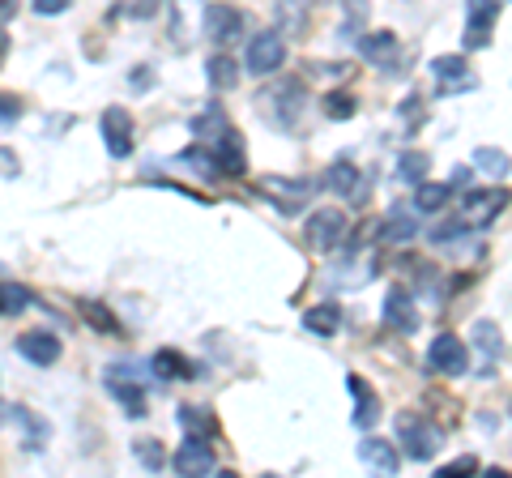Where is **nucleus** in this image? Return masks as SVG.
Segmentation results:
<instances>
[{
    "mask_svg": "<svg viewBox=\"0 0 512 478\" xmlns=\"http://www.w3.org/2000/svg\"><path fill=\"white\" fill-rule=\"evenodd\" d=\"M303 111H308V86L299 82V77H286L278 82L274 90L261 94V116L274 124L278 133H291L303 124Z\"/></svg>",
    "mask_w": 512,
    "mask_h": 478,
    "instance_id": "1",
    "label": "nucleus"
},
{
    "mask_svg": "<svg viewBox=\"0 0 512 478\" xmlns=\"http://www.w3.org/2000/svg\"><path fill=\"white\" fill-rule=\"evenodd\" d=\"M397 449H406V457L427 461L440 449V427L427 423V414H397Z\"/></svg>",
    "mask_w": 512,
    "mask_h": 478,
    "instance_id": "2",
    "label": "nucleus"
},
{
    "mask_svg": "<svg viewBox=\"0 0 512 478\" xmlns=\"http://www.w3.org/2000/svg\"><path fill=\"white\" fill-rule=\"evenodd\" d=\"M286 60V39L278 35V30H261V35H252L248 47H244V69L252 77H269L278 73Z\"/></svg>",
    "mask_w": 512,
    "mask_h": 478,
    "instance_id": "3",
    "label": "nucleus"
},
{
    "mask_svg": "<svg viewBox=\"0 0 512 478\" xmlns=\"http://www.w3.org/2000/svg\"><path fill=\"white\" fill-rule=\"evenodd\" d=\"M256 188H261L282 214H295L316 197V180H286V175H261Z\"/></svg>",
    "mask_w": 512,
    "mask_h": 478,
    "instance_id": "4",
    "label": "nucleus"
},
{
    "mask_svg": "<svg viewBox=\"0 0 512 478\" xmlns=\"http://www.w3.org/2000/svg\"><path fill=\"white\" fill-rule=\"evenodd\" d=\"M103 376H107V393L124 406L128 419H146V389H141L133 368H128V363H111Z\"/></svg>",
    "mask_w": 512,
    "mask_h": 478,
    "instance_id": "5",
    "label": "nucleus"
},
{
    "mask_svg": "<svg viewBox=\"0 0 512 478\" xmlns=\"http://www.w3.org/2000/svg\"><path fill=\"white\" fill-rule=\"evenodd\" d=\"M427 368L440 376H466L470 372V342H461L457 333H440L427 346Z\"/></svg>",
    "mask_w": 512,
    "mask_h": 478,
    "instance_id": "6",
    "label": "nucleus"
},
{
    "mask_svg": "<svg viewBox=\"0 0 512 478\" xmlns=\"http://www.w3.org/2000/svg\"><path fill=\"white\" fill-rule=\"evenodd\" d=\"M355 453H359V466L372 474V478H397V470H402V453H397V444L384 440V436L359 440Z\"/></svg>",
    "mask_w": 512,
    "mask_h": 478,
    "instance_id": "7",
    "label": "nucleus"
},
{
    "mask_svg": "<svg viewBox=\"0 0 512 478\" xmlns=\"http://www.w3.org/2000/svg\"><path fill=\"white\" fill-rule=\"evenodd\" d=\"M303 239L316 248V252H333L346 239V214L333 210V205H325V210H316L308 218V227H303Z\"/></svg>",
    "mask_w": 512,
    "mask_h": 478,
    "instance_id": "8",
    "label": "nucleus"
},
{
    "mask_svg": "<svg viewBox=\"0 0 512 478\" xmlns=\"http://www.w3.org/2000/svg\"><path fill=\"white\" fill-rule=\"evenodd\" d=\"M504 205H508L504 188H470L466 205H461V222H466V227H491V222L504 214Z\"/></svg>",
    "mask_w": 512,
    "mask_h": 478,
    "instance_id": "9",
    "label": "nucleus"
},
{
    "mask_svg": "<svg viewBox=\"0 0 512 478\" xmlns=\"http://www.w3.org/2000/svg\"><path fill=\"white\" fill-rule=\"evenodd\" d=\"M171 466L180 478H210L214 474V449L210 440H197V436H184V444L171 453Z\"/></svg>",
    "mask_w": 512,
    "mask_h": 478,
    "instance_id": "10",
    "label": "nucleus"
},
{
    "mask_svg": "<svg viewBox=\"0 0 512 478\" xmlns=\"http://www.w3.org/2000/svg\"><path fill=\"white\" fill-rule=\"evenodd\" d=\"M99 129H103V141H107L111 158H128V154H133V116H128L124 107H107L103 120H99Z\"/></svg>",
    "mask_w": 512,
    "mask_h": 478,
    "instance_id": "11",
    "label": "nucleus"
},
{
    "mask_svg": "<svg viewBox=\"0 0 512 478\" xmlns=\"http://www.w3.org/2000/svg\"><path fill=\"white\" fill-rule=\"evenodd\" d=\"M13 350L26 359V363H35V368H52V363L60 359V338L52 329H26L18 342H13Z\"/></svg>",
    "mask_w": 512,
    "mask_h": 478,
    "instance_id": "12",
    "label": "nucleus"
},
{
    "mask_svg": "<svg viewBox=\"0 0 512 478\" xmlns=\"http://www.w3.org/2000/svg\"><path fill=\"white\" fill-rule=\"evenodd\" d=\"M431 77L444 94H457V90H474V77H470V65L461 52H448V56H436L431 60Z\"/></svg>",
    "mask_w": 512,
    "mask_h": 478,
    "instance_id": "13",
    "label": "nucleus"
},
{
    "mask_svg": "<svg viewBox=\"0 0 512 478\" xmlns=\"http://www.w3.org/2000/svg\"><path fill=\"white\" fill-rule=\"evenodd\" d=\"M346 389H350V397H355V414H350V423H355L359 432H372V427L380 423V397L372 393V385H367L363 376H346Z\"/></svg>",
    "mask_w": 512,
    "mask_h": 478,
    "instance_id": "14",
    "label": "nucleus"
},
{
    "mask_svg": "<svg viewBox=\"0 0 512 478\" xmlns=\"http://www.w3.org/2000/svg\"><path fill=\"white\" fill-rule=\"evenodd\" d=\"M214 167L218 175H227V180H239V175L248 171V158H244V137L235 129H227L218 141H214Z\"/></svg>",
    "mask_w": 512,
    "mask_h": 478,
    "instance_id": "15",
    "label": "nucleus"
},
{
    "mask_svg": "<svg viewBox=\"0 0 512 478\" xmlns=\"http://www.w3.org/2000/svg\"><path fill=\"white\" fill-rule=\"evenodd\" d=\"M384 321H389L393 329L410 333L414 325H419V308H414V295L406 291V286H393L389 299H384Z\"/></svg>",
    "mask_w": 512,
    "mask_h": 478,
    "instance_id": "16",
    "label": "nucleus"
},
{
    "mask_svg": "<svg viewBox=\"0 0 512 478\" xmlns=\"http://www.w3.org/2000/svg\"><path fill=\"white\" fill-rule=\"evenodd\" d=\"M397 52H402V43H397L393 30H372V35L359 39V56L372 60V65H380V69H389L397 60Z\"/></svg>",
    "mask_w": 512,
    "mask_h": 478,
    "instance_id": "17",
    "label": "nucleus"
},
{
    "mask_svg": "<svg viewBox=\"0 0 512 478\" xmlns=\"http://www.w3.org/2000/svg\"><path fill=\"white\" fill-rule=\"evenodd\" d=\"M495 18H500V5H491V0L470 5V13H466V47H487Z\"/></svg>",
    "mask_w": 512,
    "mask_h": 478,
    "instance_id": "18",
    "label": "nucleus"
},
{
    "mask_svg": "<svg viewBox=\"0 0 512 478\" xmlns=\"http://www.w3.org/2000/svg\"><path fill=\"white\" fill-rule=\"evenodd\" d=\"M205 30H210V39L214 43H235L239 39V30H244V18H239L235 9H227V5H210L205 9Z\"/></svg>",
    "mask_w": 512,
    "mask_h": 478,
    "instance_id": "19",
    "label": "nucleus"
},
{
    "mask_svg": "<svg viewBox=\"0 0 512 478\" xmlns=\"http://www.w3.org/2000/svg\"><path fill=\"white\" fill-rule=\"evenodd\" d=\"M325 188H329V193H342V197H359V193H363L359 167L350 163V158H338V163L325 171Z\"/></svg>",
    "mask_w": 512,
    "mask_h": 478,
    "instance_id": "20",
    "label": "nucleus"
},
{
    "mask_svg": "<svg viewBox=\"0 0 512 478\" xmlns=\"http://www.w3.org/2000/svg\"><path fill=\"white\" fill-rule=\"evenodd\" d=\"M453 201V184H419V193H414V210L419 214H440L444 205Z\"/></svg>",
    "mask_w": 512,
    "mask_h": 478,
    "instance_id": "21",
    "label": "nucleus"
},
{
    "mask_svg": "<svg viewBox=\"0 0 512 478\" xmlns=\"http://www.w3.org/2000/svg\"><path fill=\"white\" fill-rule=\"evenodd\" d=\"M303 325H308L312 333H320V338H333L338 325H342V312L333 308V304H316V308L303 312Z\"/></svg>",
    "mask_w": 512,
    "mask_h": 478,
    "instance_id": "22",
    "label": "nucleus"
},
{
    "mask_svg": "<svg viewBox=\"0 0 512 478\" xmlns=\"http://www.w3.org/2000/svg\"><path fill=\"white\" fill-rule=\"evenodd\" d=\"M470 342L478 346L483 359H500V350H504V338H500V329H495V321H474Z\"/></svg>",
    "mask_w": 512,
    "mask_h": 478,
    "instance_id": "23",
    "label": "nucleus"
},
{
    "mask_svg": "<svg viewBox=\"0 0 512 478\" xmlns=\"http://www.w3.org/2000/svg\"><path fill=\"white\" fill-rule=\"evenodd\" d=\"M427 171H431V154H423V150L397 154V175H402L406 184H427Z\"/></svg>",
    "mask_w": 512,
    "mask_h": 478,
    "instance_id": "24",
    "label": "nucleus"
},
{
    "mask_svg": "<svg viewBox=\"0 0 512 478\" xmlns=\"http://www.w3.org/2000/svg\"><path fill=\"white\" fill-rule=\"evenodd\" d=\"M180 427H184V436H197V440H210L218 432L210 410H201V406H180Z\"/></svg>",
    "mask_w": 512,
    "mask_h": 478,
    "instance_id": "25",
    "label": "nucleus"
},
{
    "mask_svg": "<svg viewBox=\"0 0 512 478\" xmlns=\"http://www.w3.org/2000/svg\"><path fill=\"white\" fill-rule=\"evenodd\" d=\"M150 368L163 376V380H188V376H192V363H188L184 355H175V350H158Z\"/></svg>",
    "mask_w": 512,
    "mask_h": 478,
    "instance_id": "26",
    "label": "nucleus"
},
{
    "mask_svg": "<svg viewBox=\"0 0 512 478\" xmlns=\"http://www.w3.org/2000/svg\"><path fill=\"white\" fill-rule=\"evenodd\" d=\"M205 73H210V86L214 90H235L239 73H235V60L222 52V56H210V65H205Z\"/></svg>",
    "mask_w": 512,
    "mask_h": 478,
    "instance_id": "27",
    "label": "nucleus"
},
{
    "mask_svg": "<svg viewBox=\"0 0 512 478\" xmlns=\"http://www.w3.org/2000/svg\"><path fill=\"white\" fill-rule=\"evenodd\" d=\"M30 304H35V295H30L26 286L0 282V316H13V312H22V308H30Z\"/></svg>",
    "mask_w": 512,
    "mask_h": 478,
    "instance_id": "28",
    "label": "nucleus"
},
{
    "mask_svg": "<svg viewBox=\"0 0 512 478\" xmlns=\"http://www.w3.org/2000/svg\"><path fill=\"white\" fill-rule=\"evenodd\" d=\"M474 167H483L487 175L500 180V175H508V154L504 150H491V146H478L474 150Z\"/></svg>",
    "mask_w": 512,
    "mask_h": 478,
    "instance_id": "29",
    "label": "nucleus"
},
{
    "mask_svg": "<svg viewBox=\"0 0 512 478\" xmlns=\"http://www.w3.org/2000/svg\"><path fill=\"white\" fill-rule=\"evenodd\" d=\"M355 94H346V90H333V94H325V116L329 120H350L355 116Z\"/></svg>",
    "mask_w": 512,
    "mask_h": 478,
    "instance_id": "30",
    "label": "nucleus"
},
{
    "mask_svg": "<svg viewBox=\"0 0 512 478\" xmlns=\"http://www.w3.org/2000/svg\"><path fill=\"white\" fill-rule=\"evenodd\" d=\"M478 474V457L466 453V457H453V461H444V466L431 474V478H474Z\"/></svg>",
    "mask_w": 512,
    "mask_h": 478,
    "instance_id": "31",
    "label": "nucleus"
},
{
    "mask_svg": "<svg viewBox=\"0 0 512 478\" xmlns=\"http://www.w3.org/2000/svg\"><path fill=\"white\" fill-rule=\"evenodd\" d=\"M133 449H137V461L146 470H163L167 466V453H163V444H158V440H137Z\"/></svg>",
    "mask_w": 512,
    "mask_h": 478,
    "instance_id": "32",
    "label": "nucleus"
},
{
    "mask_svg": "<svg viewBox=\"0 0 512 478\" xmlns=\"http://www.w3.org/2000/svg\"><path fill=\"white\" fill-rule=\"evenodd\" d=\"M13 419H18V423L26 427V432H30V453H35V449H39V440L47 436V427L35 419V410H26V406H18V410H13Z\"/></svg>",
    "mask_w": 512,
    "mask_h": 478,
    "instance_id": "33",
    "label": "nucleus"
},
{
    "mask_svg": "<svg viewBox=\"0 0 512 478\" xmlns=\"http://www.w3.org/2000/svg\"><path fill=\"white\" fill-rule=\"evenodd\" d=\"M410 235H414V218H406L402 210H397L389 218V231H384V239H410Z\"/></svg>",
    "mask_w": 512,
    "mask_h": 478,
    "instance_id": "34",
    "label": "nucleus"
},
{
    "mask_svg": "<svg viewBox=\"0 0 512 478\" xmlns=\"http://www.w3.org/2000/svg\"><path fill=\"white\" fill-rule=\"evenodd\" d=\"M461 235H466V222H440V227L436 231H431V244H448V239H461Z\"/></svg>",
    "mask_w": 512,
    "mask_h": 478,
    "instance_id": "35",
    "label": "nucleus"
},
{
    "mask_svg": "<svg viewBox=\"0 0 512 478\" xmlns=\"http://www.w3.org/2000/svg\"><path fill=\"white\" fill-rule=\"evenodd\" d=\"M22 116V99L18 94H0V124H13Z\"/></svg>",
    "mask_w": 512,
    "mask_h": 478,
    "instance_id": "36",
    "label": "nucleus"
},
{
    "mask_svg": "<svg viewBox=\"0 0 512 478\" xmlns=\"http://www.w3.org/2000/svg\"><path fill=\"white\" fill-rule=\"evenodd\" d=\"M69 9V0H35V13H43V18H52V13H64Z\"/></svg>",
    "mask_w": 512,
    "mask_h": 478,
    "instance_id": "37",
    "label": "nucleus"
},
{
    "mask_svg": "<svg viewBox=\"0 0 512 478\" xmlns=\"http://www.w3.org/2000/svg\"><path fill=\"white\" fill-rule=\"evenodd\" d=\"M86 312H90V321L99 325V329H116V321H107V316H103L107 308H99V304H86Z\"/></svg>",
    "mask_w": 512,
    "mask_h": 478,
    "instance_id": "38",
    "label": "nucleus"
},
{
    "mask_svg": "<svg viewBox=\"0 0 512 478\" xmlns=\"http://www.w3.org/2000/svg\"><path fill=\"white\" fill-rule=\"evenodd\" d=\"M0 171H5V175H18L22 167H18V158H13V154H5V150H0Z\"/></svg>",
    "mask_w": 512,
    "mask_h": 478,
    "instance_id": "39",
    "label": "nucleus"
},
{
    "mask_svg": "<svg viewBox=\"0 0 512 478\" xmlns=\"http://www.w3.org/2000/svg\"><path fill=\"white\" fill-rule=\"evenodd\" d=\"M461 184H470V167H457L453 171V188H461Z\"/></svg>",
    "mask_w": 512,
    "mask_h": 478,
    "instance_id": "40",
    "label": "nucleus"
},
{
    "mask_svg": "<svg viewBox=\"0 0 512 478\" xmlns=\"http://www.w3.org/2000/svg\"><path fill=\"white\" fill-rule=\"evenodd\" d=\"M146 73H150V69H133V86H137V90H146Z\"/></svg>",
    "mask_w": 512,
    "mask_h": 478,
    "instance_id": "41",
    "label": "nucleus"
},
{
    "mask_svg": "<svg viewBox=\"0 0 512 478\" xmlns=\"http://www.w3.org/2000/svg\"><path fill=\"white\" fill-rule=\"evenodd\" d=\"M483 478H512L504 466H491V470H483Z\"/></svg>",
    "mask_w": 512,
    "mask_h": 478,
    "instance_id": "42",
    "label": "nucleus"
},
{
    "mask_svg": "<svg viewBox=\"0 0 512 478\" xmlns=\"http://www.w3.org/2000/svg\"><path fill=\"white\" fill-rule=\"evenodd\" d=\"M5 52H9V35L0 30V60H5Z\"/></svg>",
    "mask_w": 512,
    "mask_h": 478,
    "instance_id": "43",
    "label": "nucleus"
},
{
    "mask_svg": "<svg viewBox=\"0 0 512 478\" xmlns=\"http://www.w3.org/2000/svg\"><path fill=\"white\" fill-rule=\"evenodd\" d=\"M9 13H13V5L9 0H0V18H9Z\"/></svg>",
    "mask_w": 512,
    "mask_h": 478,
    "instance_id": "44",
    "label": "nucleus"
},
{
    "mask_svg": "<svg viewBox=\"0 0 512 478\" xmlns=\"http://www.w3.org/2000/svg\"><path fill=\"white\" fill-rule=\"evenodd\" d=\"M218 478H239V474L235 470H218Z\"/></svg>",
    "mask_w": 512,
    "mask_h": 478,
    "instance_id": "45",
    "label": "nucleus"
}]
</instances>
